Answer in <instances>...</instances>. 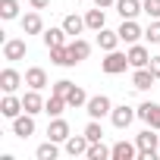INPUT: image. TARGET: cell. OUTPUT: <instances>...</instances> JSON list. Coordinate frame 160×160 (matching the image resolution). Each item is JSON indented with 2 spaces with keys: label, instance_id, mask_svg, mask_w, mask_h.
<instances>
[{
  "label": "cell",
  "instance_id": "cell-1",
  "mask_svg": "<svg viewBox=\"0 0 160 160\" xmlns=\"http://www.w3.org/2000/svg\"><path fill=\"white\" fill-rule=\"evenodd\" d=\"M157 129H144V132H138V138H135V144H138V160H154L157 154H160V135H154Z\"/></svg>",
  "mask_w": 160,
  "mask_h": 160
},
{
  "label": "cell",
  "instance_id": "cell-2",
  "mask_svg": "<svg viewBox=\"0 0 160 160\" xmlns=\"http://www.w3.org/2000/svg\"><path fill=\"white\" fill-rule=\"evenodd\" d=\"M126 66H129V53H119V50H107V60H101V69L107 75H119L126 72Z\"/></svg>",
  "mask_w": 160,
  "mask_h": 160
},
{
  "label": "cell",
  "instance_id": "cell-3",
  "mask_svg": "<svg viewBox=\"0 0 160 160\" xmlns=\"http://www.w3.org/2000/svg\"><path fill=\"white\" fill-rule=\"evenodd\" d=\"M110 110H113V104H110L107 94H94V98H88V104H85V113H88L91 119H104V116H110Z\"/></svg>",
  "mask_w": 160,
  "mask_h": 160
},
{
  "label": "cell",
  "instance_id": "cell-4",
  "mask_svg": "<svg viewBox=\"0 0 160 160\" xmlns=\"http://www.w3.org/2000/svg\"><path fill=\"white\" fill-rule=\"evenodd\" d=\"M138 116V110H132L129 104H119V107H113L110 110V122L116 126V129H129V122Z\"/></svg>",
  "mask_w": 160,
  "mask_h": 160
},
{
  "label": "cell",
  "instance_id": "cell-5",
  "mask_svg": "<svg viewBox=\"0 0 160 160\" xmlns=\"http://www.w3.org/2000/svg\"><path fill=\"white\" fill-rule=\"evenodd\" d=\"M138 119H141V122H148L151 129H157V132H160V104L144 101V104L138 107Z\"/></svg>",
  "mask_w": 160,
  "mask_h": 160
},
{
  "label": "cell",
  "instance_id": "cell-6",
  "mask_svg": "<svg viewBox=\"0 0 160 160\" xmlns=\"http://www.w3.org/2000/svg\"><path fill=\"white\" fill-rule=\"evenodd\" d=\"M63 144H66V154H69V157H82V154H88V148H91V141H88L85 132H82V135H69Z\"/></svg>",
  "mask_w": 160,
  "mask_h": 160
},
{
  "label": "cell",
  "instance_id": "cell-7",
  "mask_svg": "<svg viewBox=\"0 0 160 160\" xmlns=\"http://www.w3.org/2000/svg\"><path fill=\"white\" fill-rule=\"evenodd\" d=\"M116 32H119V38H122L126 44H138V38L144 35V32H141V25H138L135 19H122V25H119Z\"/></svg>",
  "mask_w": 160,
  "mask_h": 160
},
{
  "label": "cell",
  "instance_id": "cell-8",
  "mask_svg": "<svg viewBox=\"0 0 160 160\" xmlns=\"http://www.w3.org/2000/svg\"><path fill=\"white\" fill-rule=\"evenodd\" d=\"M126 53H129V66H132V69H144V66L151 63V53H148L144 44H132Z\"/></svg>",
  "mask_w": 160,
  "mask_h": 160
},
{
  "label": "cell",
  "instance_id": "cell-9",
  "mask_svg": "<svg viewBox=\"0 0 160 160\" xmlns=\"http://www.w3.org/2000/svg\"><path fill=\"white\" fill-rule=\"evenodd\" d=\"M13 135H19V138L35 135V116H32V113H19V116L13 119Z\"/></svg>",
  "mask_w": 160,
  "mask_h": 160
},
{
  "label": "cell",
  "instance_id": "cell-10",
  "mask_svg": "<svg viewBox=\"0 0 160 160\" xmlns=\"http://www.w3.org/2000/svg\"><path fill=\"white\" fill-rule=\"evenodd\" d=\"M66 47H69V60H72V66L82 63V60H88V53H91V44H88L85 38H75V41H69Z\"/></svg>",
  "mask_w": 160,
  "mask_h": 160
},
{
  "label": "cell",
  "instance_id": "cell-11",
  "mask_svg": "<svg viewBox=\"0 0 160 160\" xmlns=\"http://www.w3.org/2000/svg\"><path fill=\"white\" fill-rule=\"evenodd\" d=\"M0 113H3L7 119H16L19 113H25V107H22V98H16V94H7L3 101H0Z\"/></svg>",
  "mask_w": 160,
  "mask_h": 160
},
{
  "label": "cell",
  "instance_id": "cell-12",
  "mask_svg": "<svg viewBox=\"0 0 160 160\" xmlns=\"http://www.w3.org/2000/svg\"><path fill=\"white\" fill-rule=\"evenodd\" d=\"M22 82H25V78H22L16 69H3V72H0V88H3V94H13Z\"/></svg>",
  "mask_w": 160,
  "mask_h": 160
},
{
  "label": "cell",
  "instance_id": "cell-13",
  "mask_svg": "<svg viewBox=\"0 0 160 160\" xmlns=\"http://www.w3.org/2000/svg\"><path fill=\"white\" fill-rule=\"evenodd\" d=\"M22 57H25V41H22V38H13V41L3 44V60L16 63V60H22Z\"/></svg>",
  "mask_w": 160,
  "mask_h": 160
},
{
  "label": "cell",
  "instance_id": "cell-14",
  "mask_svg": "<svg viewBox=\"0 0 160 160\" xmlns=\"http://www.w3.org/2000/svg\"><path fill=\"white\" fill-rule=\"evenodd\" d=\"M47 138H50V141H66V138H69V122L60 119V116H53V122L47 126Z\"/></svg>",
  "mask_w": 160,
  "mask_h": 160
},
{
  "label": "cell",
  "instance_id": "cell-15",
  "mask_svg": "<svg viewBox=\"0 0 160 160\" xmlns=\"http://www.w3.org/2000/svg\"><path fill=\"white\" fill-rule=\"evenodd\" d=\"M154 82H157V78H154V72H151L148 66H144V69H135V75H132V88H135V91H148Z\"/></svg>",
  "mask_w": 160,
  "mask_h": 160
},
{
  "label": "cell",
  "instance_id": "cell-16",
  "mask_svg": "<svg viewBox=\"0 0 160 160\" xmlns=\"http://www.w3.org/2000/svg\"><path fill=\"white\" fill-rule=\"evenodd\" d=\"M25 85H28V88H35V91H41V88L47 85V72H44L41 66H32V69H25Z\"/></svg>",
  "mask_w": 160,
  "mask_h": 160
},
{
  "label": "cell",
  "instance_id": "cell-17",
  "mask_svg": "<svg viewBox=\"0 0 160 160\" xmlns=\"http://www.w3.org/2000/svg\"><path fill=\"white\" fill-rule=\"evenodd\" d=\"M22 107H25V113H32V116H35V113H41V110H44V101H41V94H38L35 88H28V91L22 94Z\"/></svg>",
  "mask_w": 160,
  "mask_h": 160
},
{
  "label": "cell",
  "instance_id": "cell-18",
  "mask_svg": "<svg viewBox=\"0 0 160 160\" xmlns=\"http://www.w3.org/2000/svg\"><path fill=\"white\" fill-rule=\"evenodd\" d=\"M116 13H119L122 19H135V16L144 13V10H141V0H116Z\"/></svg>",
  "mask_w": 160,
  "mask_h": 160
},
{
  "label": "cell",
  "instance_id": "cell-19",
  "mask_svg": "<svg viewBox=\"0 0 160 160\" xmlns=\"http://www.w3.org/2000/svg\"><path fill=\"white\" fill-rule=\"evenodd\" d=\"M22 32H25V35H44L41 16H38V13H25V16H22Z\"/></svg>",
  "mask_w": 160,
  "mask_h": 160
},
{
  "label": "cell",
  "instance_id": "cell-20",
  "mask_svg": "<svg viewBox=\"0 0 160 160\" xmlns=\"http://www.w3.org/2000/svg\"><path fill=\"white\" fill-rule=\"evenodd\" d=\"M135 157H138V144H129V141L113 144V160H135Z\"/></svg>",
  "mask_w": 160,
  "mask_h": 160
},
{
  "label": "cell",
  "instance_id": "cell-21",
  "mask_svg": "<svg viewBox=\"0 0 160 160\" xmlns=\"http://www.w3.org/2000/svg\"><path fill=\"white\" fill-rule=\"evenodd\" d=\"M66 107H69L66 98H63V94H53V91H50V98L44 101V113H50V116H60Z\"/></svg>",
  "mask_w": 160,
  "mask_h": 160
},
{
  "label": "cell",
  "instance_id": "cell-22",
  "mask_svg": "<svg viewBox=\"0 0 160 160\" xmlns=\"http://www.w3.org/2000/svg\"><path fill=\"white\" fill-rule=\"evenodd\" d=\"M63 28H66V35H75V38H78V35H82V32H85L88 25H85V19H82V16L69 13V16L63 19Z\"/></svg>",
  "mask_w": 160,
  "mask_h": 160
},
{
  "label": "cell",
  "instance_id": "cell-23",
  "mask_svg": "<svg viewBox=\"0 0 160 160\" xmlns=\"http://www.w3.org/2000/svg\"><path fill=\"white\" fill-rule=\"evenodd\" d=\"M104 22H107V16H104V10H101V7H94V10H88V13H85V25H88L91 32H101V28H104Z\"/></svg>",
  "mask_w": 160,
  "mask_h": 160
},
{
  "label": "cell",
  "instance_id": "cell-24",
  "mask_svg": "<svg viewBox=\"0 0 160 160\" xmlns=\"http://www.w3.org/2000/svg\"><path fill=\"white\" fill-rule=\"evenodd\" d=\"M122 38H119V32H107V28H101L98 32V44H101V50H116V44H119Z\"/></svg>",
  "mask_w": 160,
  "mask_h": 160
},
{
  "label": "cell",
  "instance_id": "cell-25",
  "mask_svg": "<svg viewBox=\"0 0 160 160\" xmlns=\"http://www.w3.org/2000/svg\"><path fill=\"white\" fill-rule=\"evenodd\" d=\"M44 44H47V50L66 44V28H47V32H44Z\"/></svg>",
  "mask_w": 160,
  "mask_h": 160
},
{
  "label": "cell",
  "instance_id": "cell-26",
  "mask_svg": "<svg viewBox=\"0 0 160 160\" xmlns=\"http://www.w3.org/2000/svg\"><path fill=\"white\" fill-rule=\"evenodd\" d=\"M85 157H88V160H107V157H113V148H107L104 141H94Z\"/></svg>",
  "mask_w": 160,
  "mask_h": 160
},
{
  "label": "cell",
  "instance_id": "cell-27",
  "mask_svg": "<svg viewBox=\"0 0 160 160\" xmlns=\"http://www.w3.org/2000/svg\"><path fill=\"white\" fill-rule=\"evenodd\" d=\"M66 104L78 110V107H85V104H88V94L78 88V85H72V88H69V94H66Z\"/></svg>",
  "mask_w": 160,
  "mask_h": 160
},
{
  "label": "cell",
  "instance_id": "cell-28",
  "mask_svg": "<svg viewBox=\"0 0 160 160\" xmlns=\"http://www.w3.org/2000/svg\"><path fill=\"white\" fill-rule=\"evenodd\" d=\"M50 63H57V66H72V60H69V47H66V44L50 47Z\"/></svg>",
  "mask_w": 160,
  "mask_h": 160
},
{
  "label": "cell",
  "instance_id": "cell-29",
  "mask_svg": "<svg viewBox=\"0 0 160 160\" xmlns=\"http://www.w3.org/2000/svg\"><path fill=\"white\" fill-rule=\"evenodd\" d=\"M57 154H60V151H57V141H50V138L35 151V157H38V160H57Z\"/></svg>",
  "mask_w": 160,
  "mask_h": 160
},
{
  "label": "cell",
  "instance_id": "cell-30",
  "mask_svg": "<svg viewBox=\"0 0 160 160\" xmlns=\"http://www.w3.org/2000/svg\"><path fill=\"white\" fill-rule=\"evenodd\" d=\"M19 16V3H16V0H0V19H16Z\"/></svg>",
  "mask_w": 160,
  "mask_h": 160
},
{
  "label": "cell",
  "instance_id": "cell-31",
  "mask_svg": "<svg viewBox=\"0 0 160 160\" xmlns=\"http://www.w3.org/2000/svg\"><path fill=\"white\" fill-rule=\"evenodd\" d=\"M85 135H88V141L94 144V141H104V129H101V122L98 119H91L88 126H85Z\"/></svg>",
  "mask_w": 160,
  "mask_h": 160
},
{
  "label": "cell",
  "instance_id": "cell-32",
  "mask_svg": "<svg viewBox=\"0 0 160 160\" xmlns=\"http://www.w3.org/2000/svg\"><path fill=\"white\" fill-rule=\"evenodd\" d=\"M144 38L151 44H160V19H151V25L144 28Z\"/></svg>",
  "mask_w": 160,
  "mask_h": 160
},
{
  "label": "cell",
  "instance_id": "cell-33",
  "mask_svg": "<svg viewBox=\"0 0 160 160\" xmlns=\"http://www.w3.org/2000/svg\"><path fill=\"white\" fill-rule=\"evenodd\" d=\"M141 10H144L151 19H160V0H141Z\"/></svg>",
  "mask_w": 160,
  "mask_h": 160
},
{
  "label": "cell",
  "instance_id": "cell-34",
  "mask_svg": "<svg viewBox=\"0 0 160 160\" xmlns=\"http://www.w3.org/2000/svg\"><path fill=\"white\" fill-rule=\"evenodd\" d=\"M69 88H72V82H69V78H60V82H53V94H69Z\"/></svg>",
  "mask_w": 160,
  "mask_h": 160
},
{
  "label": "cell",
  "instance_id": "cell-35",
  "mask_svg": "<svg viewBox=\"0 0 160 160\" xmlns=\"http://www.w3.org/2000/svg\"><path fill=\"white\" fill-rule=\"evenodd\" d=\"M148 69L154 72V78H160V57H151V63H148Z\"/></svg>",
  "mask_w": 160,
  "mask_h": 160
},
{
  "label": "cell",
  "instance_id": "cell-36",
  "mask_svg": "<svg viewBox=\"0 0 160 160\" xmlns=\"http://www.w3.org/2000/svg\"><path fill=\"white\" fill-rule=\"evenodd\" d=\"M28 3H32V10H44V7L50 3V0H28Z\"/></svg>",
  "mask_w": 160,
  "mask_h": 160
},
{
  "label": "cell",
  "instance_id": "cell-37",
  "mask_svg": "<svg viewBox=\"0 0 160 160\" xmlns=\"http://www.w3.org/2000/svg\"><path fill=\"white\" fill-rule=\"evenodd\" d=\"M94 7H101V10H107V7H116V0H94Z\"/></svg>",
  "mask_w": 160,
  "mask_h": 160
}]
</instances>
